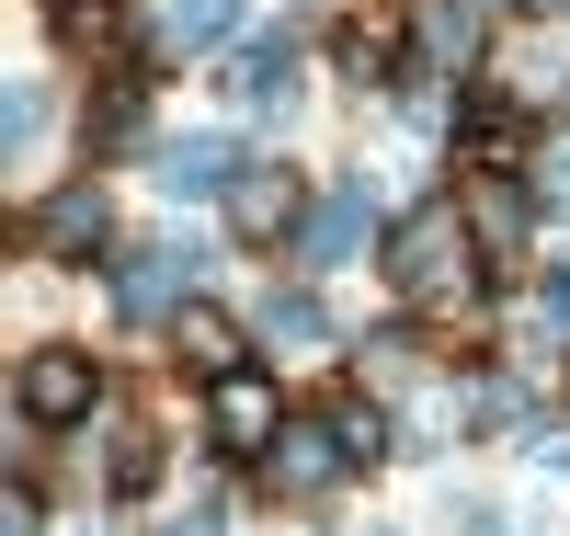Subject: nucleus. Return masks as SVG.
I'll return each mask as SVG.
<instances>
[{"label":"nucleus","instance_id":"obj_1","mask_svg":"<svg viewBox=\"0 0 570 536\" xmlns=\"http://www.w3.org/2000/svg\"><path fill=\"white\" fill-rule=\"evenodd\" d=\"M389 285L422 298V309H456L468 298V217L456 206H411L389 228Z\"/></svg>","mask_w":570,"mask_h":536},{"label":"nucleus","instance_id":"obj_2","mask_svg":"<svg viewBox=\"0 0 570 536\" xmlns=\"http://www.w3.org/2000/svg\"><path fill=\"white\" fill-rule=\"evenodd\" d=\"M12 400H23V422H91V400H104V366L69 354V343H46V354H23Z\"/></svg>","mask_w":570,"mask_h":536},{"label":"nucleus","instance_id":"obj_3","mask_svg":"<svg viewBox=\"0 0 570 536\" xmlns=\"http://www.w3.org/2000/svg\"><path fill=\"white\" fill-rule=\"evenodd\" d=\"M206 433H217V446L228 457H274V433H285V400H274V377H217L206 388Z\"/></svg>","mask_w":570,"mask_h":536},{"label":"nucleus","instance_id":"obj_4","mask_svg":"<svg viewBox=\"0 0 570 536\" xmlns=\"http://www.w3.org/2000/svg\"><path fill=\"white\" fill-rule=\"evenodd\" d=\"M115 309H126V320H183V309H195V252H183V240L126 252V263H115Z\"/></svg>","mask_w":570,"mask_h":536},{"label":"nucleus","instance_id":"obj_5","mask_svg":"<svg viewBox=\"0 0 570 536\" xmlns=\"http://www.w3.org/2000/svg\"><path fill=\"white\" fill-rule=\"evenodd\" d=\"M104 228H115L104 183H58V194L35 206V252H46V263H80V252H104Z\"/></svg>","mask_w":570,"mask_h":536},{"label":"nucleus","instance_id":"obj_6","mask_svg":"<svg viewBox=\"0 0 570 536\" xmlns=\"http://www.w3.org/2000/svg\"><path fill=\"white\" fill-rule=\"evenodd\" d=\"M297 206H308V194H297V172H285V160H263V172L228 183V217H240L252 240H285V228H297Z\"/></svg>","mask_w":570,"mask_h":536},{"label":"nucleus","instance_id":"obj_7","mask_svg":"<svg viewBox=\"0 0 570 536\" xmlns=\"http://www.w3.org/2000/svg\"><path fill=\"white\" fill-rule=\"evenodd\" d=\"M263 468H274V491H331V479H343V446H331V422H285Z\"/></svg>","mask_w":570,"mask_h":536},{"label":"nucleus","instance_id":"obj_8","mask_svg":"<svg viewBox=\"0 0 570 536\" xmlns=\"http://www.w3.org/2000/svg\"><path fill=\"white\" fill-rule=\"evenodd\" d=\"M240 172L252 160L228 149V137H171V149H160V194H228Z\"/></svg>","mask_w":570,"mask_h":536},{"label":"nucleus","instance_id":"obj_9","mask_svg":"<svg viewBox=\"0 0 570 536\" xmlns=\"http://www.w3.org/2000/svg\"><path fill=\"white\" fill-rule=\"evenodd\" d=\"M365 228H376V194H365V172H354V183L308 217V263H354V252H365Z\"/></svg>","mask_w":570,"mask_h":536},{"label":"nucleus","instance_id":"obj_10","mask_svg":"<svg viewBox=\"0 0 570 536\" xmlns=\"http://www.w3.org/2000/svg\"><path fill=\"white\" fill-rule=\"evenodd\" d=\"M502 0H422V58L456 69V58H480V35H491Z\"/></svg>","mask_w":570,"mask_h":536},{"label":"nucleus","instance_id":"obj_11","mask_svg":"<svg viewBox=\"0 0 570 536\" xmlns=\"http://www.w3.org/2000/svg\"><path fill=\"white\" fill-rule=\"evenodd\" d=\"M171 354L195 366L206 388H217V377H240V320H217V309H183V320H171Z\"/></svg>","mask_w":570,"mask_h":536},{"label":"nucleus","instance_id":"obj_12","mask_svg":"<svg viewBox=\"0 0 570 536\" xmlns=\"http://www.w3.org/2000/svg\"><path fill=\"white\" fill-rule=\"evenodd\" d=\"M228 91H240V104H285V91H297V46L285 35L240 46V58H228Z\"/></svg>","mask_w":570,"mask_h":536},{"label":"nucleus","instance_id":"obj_13","mask_svg":"<svg viewBox=\"0 0 570 536\" xmlns=\"http://www.w3.org/2000/svg\"><path fill=\"white\" fill-rule=\"evenodd\" d=\"M468 228H480L491 252H525V183H502V172H480V194H468Z\"/></svg>","mask_w":570,"mask_h":536},{"label":"nucleus","instance_id":"obj_14","mask_svg":"<svg viewBox=\"0 0 570 536\" xmlns=\"http://www.w3.org/2000/svg\"><path fill=\"white\" fill-rule=\"evenodd\" d=\"M240 0H160V46H228Z\"/></svg>","mask_w":570,"mask_h":536},{"label":"nucleus","instance_id":"obj_15","mask_svg":"<svg viewBox=\"0 0 570 536\" xmlns=\"http://www.w3.org/2000/svg\"><path fill=\"white\" fill-rule=\"evenodd\" d=\"M331 446H343V468H376V457H389V411H376V400L331 411Z\"/></svg>","mask_w":570,"mask_h":536},{"label":"nucleus","instance_id":"obj_16","mask_svg":"<svg viewBox=\"0 0 570 536\" xmlns=\"http://www.w3.org/2000/svg\"><path fill=\"white\" fill-rule=\"evenodd\" d=\"M263 331H274V343H331V309L308 298V285H285V298L263 309Z\"/></svg>","mask_w":570,"mask_h":536},{"label":"nucleus","instance_id":"obj_17","mask_svg":"<svg viewBox=\"0 0 570 536\" xmlns=\"http://www.w3.org/2000/svg\"><path fill=\"white\" fill-rule=\"evenodd\" d=\"M126 137H137V80H115L104 104H91V149H126Z\"/></svg>","mask_w":570,"mask_h":536},{"label":"nucleus","instance_id":"obj_18","mask_svg":"<svg viewBox=\"0 0 570 536\" xmlns=\"http://www.w3.org/2000/svg\"><path fill=\"white\" fill-rule=\"evenodd\" d=\"M115 491H149V479H160V446H149V433H115Z\"/></svg>","mask_w":570,"mask_h":536},{"label":"nucleus","instance_id":"obj_19","mask_svg":"<svg viewBox=\"0 0 570 536\" xmlns=\"http://www.w3.org/2000/svg\"><path fill=\"white\" fill-rule=\"evenodd\" d=\"M343 69H354V80L389 69V23H354V35H343Z\"/></svg>","mask_w":570,"mask_h":536},{"label":"nucleus","instance_id":"obj_20","mask_svg":"<svg viewBox=\"0 0 570 536\" xmlns=\"http://www.w3.org/2000/svg\"><path fill=\"white\" fill-rule=\"evenodd\" d=\"M58 35H69V46H115V12H104V0H69Z\"/></svg>","mask_w":570,"mask_h":536},{"label":"nucleus","instance_id":"obj_21","mask_svg":"<svg viewBox=\"0 0 570 536\" xmlns=\"http://www.w3.org/2000/svg\"><path fill=\"white\" fill-rule=\"evenodd\" d=\"M537 331H570V274H548V285H537Z\"/></svg>","mask_w":570,"mask_h":536},{"label":"nucleus","instance_id":"obj_22","mask_svg":"<svg viewBox=\"0 0 570 536\" xmlns=\"http://www.w3.org/2000/svg\"><path fill=\"white\" fill-rule=\"evenodd\" d=\"M537 194H548V206H570V149H548V160H537Z\"/></svg>","mask_w":570,"mask_h":536},{"label":"nucleus","instance_id":"obj_23","mask_svg":"<svg viewBox=\"0 0 570 536\" xmlns=\"http://www.w3.org/2000/svg\"><path fill=\"white\" fill-rule=\"evenodd\" d=\"M537 468H570V433H537Z\"/></svg>","mask_w":570,"mask_h":536},{"label":"nucleus","instance_id":"obj_24","mask_svg":"<svg viewBox=\"0 0 570 536\" xmlns=\"http://www.w3.org/2000/svg\"><path fill=\"white\" fill-rule=\"evenodd\" d=\"M171 536H217V525H171Z\"/></svg>","mask_w":570,"mask_h":536},{"label":"nucleus","instance_id":"obj_25","mask_svg":"<svg viewBox=\"0 0 570 536\" xmlns=\"http://www.w3.org/2000/svg\"><path fill=\"white\" fill-rule=\"evenodd\" d=\"M58 12H69V0H58Z\"/></svg>","mask_w":570,"mask_h":536}]
</instances>
